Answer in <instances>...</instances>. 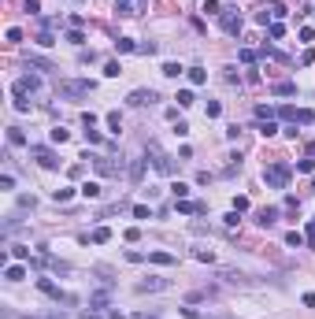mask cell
<instances>
[{"label":"cell","instance_id":"cell-43","mask_svg":"<svg viewBox=\"0 0 315 319\" xmlns=\"http://www.w3.org/2000/svg\"><path fill=\"white\" fill-rule=\"evenodd\" d=\"M8 41L19 45V41H23V30H15V26H11V30H8Z\"/></svg>","mask_w":315,"mask_h":319},{"label":"cell","instance_id":"cell-39","mask_svg":"<svg viewBox=\"0 0 315 319\" xmlns=\"http://www.w3.org/2000/svg\"><path fill=\"white\" fill-rule=\"evenodd\" d=\"M67 41H71V45H85V37H82V30H71V34H67Z\"/></svg>","mask_w":315,"mask_h":319},{"label":"cell","instance_id":"cell-11","mask_svg":"<svg viewBox=\"0 0 315 319\" xmlns=\"http://www.w3.org/2000/svg\"><path fill=\"white\" fill-rule=\"evenodd\" d=\"M4 278H8V282H23L26 267H23V264H8V267H4Z\"/></svg>","mask_w":315,"mask_h":319},{"label":"cell","instance_id":"cell-30","mask_svg":"<svg viewBox=\"0 0 315 319\" xmlns=\"http://www.w3.org/2000/svg\"><path fill=\"white\" fill-rule=\"evenodd\" d=\"M204 11H208V15H223V8H219V0H204Z\"/></svg>","mask_w":315,"mask_h":319},{"label":"cell","instance_id":"cell-35","mask_svg":"<svg viewBox=\"0 0 315 319\" xmlns=\"http://www.w3.org/2000/svg\"><path fill=\"white\" fill-rule=\"evenodd\" d=\"M89 304H93V308H104V304H108V293H93Z\"/></svg>","mask_w":315,"mask_h":319},{"label":"cell","instance_id":"cell-15","mask_svg":"<svg viewBox=\"0 0 315 319\" xmlns=\"http://www.w3.org/2000/svg\"><path fill=\"white\" fill-rule=\"evenodd\" d=\"M178 212H182V215H197V212H204V204H193V201H178Z\"/></svg>","mask_w":315,"mask_h":319},{"label":"cell","instance_id":"cell-42","mask_svg":"<svg viewBox=\"0 0 315 319\" xmlns=\"http://www.w3.org/2000/svg\"><path fill=\"white\" fill-rule=\"evenodd\" d=\"M133 215H137V219H149V204H133Z\"/></svg>","mask_w":315,"mask_h":319},{"label":"cell","instance_id":"cell-34","mask_svg":"<svg viewBox=\"0 0 315 319\" xmlns=\"http://www.w3.org/2000/svg\"><path fill=\"white\" fill-rule=\"evenodd\" d=\"M67 137H71V134H67L63 126H56V130H52V141H56V145H63V141H67Z\"/></svg>","mask_w":315,"mask_h":319},{"label":"cell","instance_id":"cell-6","mask_svg":"<svg viewBox=\"0 0 315 319\" xmlns=\"http://www.w3.org/2000/svg\"><path fill=\"white\" fill-rule=\"evenodd\" d=\"M219 23H223V30H226V34H241V15H237L234 8H223Z\"/></svg>","mask_w":315,"mask_h":319},{"label":"cell","instance_id":"cell-27","mask_svg":"<svg viewBox=\"0 0 315 319\" xmlns=\"http://www.w3.org/2000/svg\"><path fill=\"white\" fill-rule=\"evenodd\" d=\"M174 101H178V108H189V104H193V93H189V89H182L178 97H174Z\"/></svg>","mask_w":315,"mask_h":319},{"label":"cell","instance_id":"cell-29","mask_svg":"<svg viewBox=\"0 0 315 319\" xmlns=\"http://www.w3.org/2000/svg\"><path fill=\"white\" fill-rule=\"evenodd\" d=\"M52 197H56V201L63 204V201H71V197H75V189H71V186H63V189H56V193H52Z\"/></svg>","mask_w":315,"mask_h":319},{"label":"cell","instance_id":"cell-12","mask_svg":"<svg viewBox=\"0 0 315 319\" xmlns=\"http://www.w3.org/2000/svg\"><path fill=\"white\" fill-rule=\"evenodd\" d=\"M8 145H15V149H19V145H26V134L19 130V126H8Z\"/></svg>","mask_w":315,"mask_h":319},{"label":"cell","instance_id":"cell-8","mask_svg":"<svg viewBox=\"0 0 315 319\" xmlns=\"http://www.w3.org/2000/svg\"><path fill=\"white\" fill-rule=\"evenodd\" d=\"M126 101L133 104V108H145V104H156V89H133Z\"/></svg>","mask_w":315,"mask_h":319},{"label":"cell","instance_id":"cell-45","mask_svg":"<svg viewBox=\"0 0 315 319\" xmlns=\"http://www.w3.org/2000/svg\"><path fill=\"white\" fill-rule=\"evenodd\" d=\"M308 241L315 245V219H312V223H308Z\"/></svg>","mask_w":315,"mask_h":319},{"label":"cell","instance_id":"cell-24","mask_svg":"<svg viewBox=\"0 0 315 319\" xmlns=\"http://www.w3.org/2000/svg\"><path fill=\"white\" fill-rule=\"evenodd\" d=\"M286 245H293V249H300V245H304V234H297V230H289V234H286Z\"/></svg>","mask_w":315,"mask_h":319},{"label":"cell","instance_id":"cell-7","mask_svg":"<svg viewBox=\"0 0 315 319\" xmlns=\"http://www.w3.org/2000/svg\"><path fill=\"white\" fill-rule=\"evenodd\" d=\"M30 152H33V156H37V163H41V167H49V171H52V167H59L56 152H52V149H45V145H33Z\"/></svg>","mask_w":315,"mask_h":319},{"label":"cell","instance_id":"cell-44","mask_svg":"<svg viewBox=\"0 0 315 319\" xmlns=\"http://www.w3.org/2000/svg\"><path fill=\"white\" fill-rule=\"evenodd\" d=\"M300 301H304V308H315V293H304Z\"/></svg>","mask_w":315,"mask_h":319},{"label":"cell","instance_id":"cell-4","mask_svg":"<svg viewBox=\"0 0 315 319\" xmlns=\"http://www.w3.org/2000/svg\"><path fill=\"white\" fill-rule=\"evenodd\" d=\"M37 89H41V78H37V75H23L15 85H11L15 97H30V93H37Z\"/></svg>","mask_w":315,"mask_h":319},{"label":"cell","instance_id":"cell-9","mask_svg":"<svg viewBox=\"0 0 315 319\" xmlns=\"http://www.w3.org/2000/svg\"><path fill=\"white\" fill-rule=\"evenodd\" d=\"M115 11H119V15H141L145 0H115Z\"/></svg>","mask_w":315,"mask_h":319},{"label":"cell","instance_id":"cell-19","mask_svg":"<svg viewBox=\"0 0 315 319\" xmlns=\"http://www.w3.org/2000/svg\"><path fill=\"white\" fill-rule=\"evenodd\" d=\"M78 193H82V197H89V201H97V197H100V186H97V182H85L82 189H78Z\"/></svg>","mask_w":315,"mask_h":319},{"label":"cell","instance_id":"cell-40","mask_svg":"<svg viewBox=\"0 0 315 319\" xmlns=\"http://www.w3.org/2000/svg\"><path fill=\"white\" fill-rule=\"evenodd\" d=\"M241 63H256V52H252V49H241Z\"/></svg>","mask_w":315,"mask_h":319},{"label":"cell","instance_id":"cell-13","mask_svg":"<svg viewBox=\"0 0 315 319\" xmlns=\"http://www.w3.org/2000/svg\"><path fill=\"white\" fill-rule=\"evenodd\" d=\"M149 260H152V264H159V267H171L174 256H171V252H149Z\"/></svg>","mask_w":315,"mask_h":319},{"label":"cell","instance_id":"cell-20","mask_svg":"<svg viewBox=\"0 0 315 319\" xmlns=\"http://www.w3.org/2000/svg\"><path fill=\"white\" fill-rule=\"evenodd\" d=\"M93 241H97V245L111 241V230H108V227H97V230H93Z\"/></svg>","mask_w":315,"mask_h":319},{"label":"cell","instance_id":"cell-10","mask_svg":"<svg viewBox=\"0 0 315 319\" xmlns=\"http://www.w3.org/2000/svg\"><path fill=\"white\" fill-rule=\"evenodd\" d=\"M37 290H41V293H49V297H56V301H71V297H67L59 286H52L49 278H41V282H37Z\"/></svg>","mask_w":315,"mask_h":319},{"label":"cell","instance_id":"cell-16","mask_svg":"<svg viewBox=\"0 0 315 319\" xmlns=\"http://www.w3.org/2000/svg\"><path fill=\"white\" fill-rule=\"evenodd\" d=\"M185 75H189V82H193V85H204V82H208V71H200V67H189Z\"/></svg>","mask_w":315,"mask_h":319},{"label":"cell","instance_id":"cell-37","mask_svg":"<svg viewBox=\"0 0 315 319\" xmlns=\"http://www.w3.org/2000/svg\"><path fill=\"white\" fill-rule=\"evenodd\" d=\"M271 19H274V11H267V8H263V11H256V23H260V26H267Z\"/></svg>","mask_w":315,"mask_h":319},{"label":"cell","instance_id":"cell-32","mask_svg":"<svg viewBox=\"0 0 315 319\" xmlns=\"http://www.w3.org/2000/svg\"><path fill=\"white\" fill-rule=\"evenodd\" d=\"M11 256H15V260H26V256H30V249H26V245H11Z\"/></svg>","mask_w":315,"mask_h":319},{"label":"cell","instance_id":"cell-33","mask_svg":"<svg viewBox=\"0 0 315 319\" xmlns=\"http://www.w3.org/2000/svg\"><path fill=\"white\" fill-rule=\"evenodd\" d=\"M163 75L167 78H178V75H182V67H178V63H163Z\"/></svg>","mask_w":315,"mask_h":319},{"label":"cell","instance_id":"cell-28","mask_svg":"<svg viewBox=\"0 0 315 319\" xmlns=\"http://www.w3.org/2000/svg\"><path fill=\"white\" fill-rule=\"evenodd\" d=\"M193 256H197L200 264H211V260H215V252H211V249H197V252H193Z\"/></svg>","mask_w":315,"mask_h":319},{"label":"cell","instance_id":"cell-48","mask_svg":"<svg viewBox=\"0 0 315 319\" xmlns=\"http://www.w3.org/2000/svg\"><path fill=\"white\" fill-rule=\"evenodd\" d=\"M30 319H33V316H30Z\"/></svg>","mask_w":315,"mask_h":319},{"label":"cell","instance_id":"cell-25","mask_svg":"<svg viewBox=\"0 0 315 319\" xmlns=\"http://www.w3.org/2000/svg\"><path fill=\"white\" fill-rule=\"evenodd\" d=\"M115 49H119V52H137V45H133L130 37H119V41H115Z\"/></svg>","mask_w":315,"mask_h":319},{"label":"cell","instance_id":"cell-31","mask_svg":"<svg viewBox=\"0 0 315 319\" xmlns=\"http://www.w3.org/2000/svg\"><path fill=\"white\" fill-rule=\"evenodd\" d=\"M171 189H174V197H178V201H185V193H189V186H185V182H174Z\"/></svg>","mask_w":315,"mask_h":319},{"label":"cell","instance_id":"cell-41","mask_svg":"<svg viewBox=\"0 0 315 319\" xmlns=\"http://www.w3.org/2000/svg\"><path fill=\"white\" fill-rule=\"evenodd\" d=\"M249 208V197H234V212H245Z\"/></svg>","mask_w":315,"mask_h":319},{"label":"cell","instance_id":"cell-3","mask_svg":"<svg viewBox=\"0 0 315 319\" xmlns=\"http://www.w3.org/2000/svg\"><path fill=\"white\" fill-rule=\"evenodd\" d=\"M149 156H152V163H156V171H163V175H171V171H174V160L167 156L156 141H149Z\"/></svg>","mask_w":315,"mask_h":319},{"label":"cell","instance_id":"cell-21","mask_svg":"<svg viewBox=\"0 0 315 319\" xmlns=\"http://www.w3.org/2000/svg\"><path fill=\"white\" fill-rule=\"evenodd\" d=\"M141 175H145V160H133V163H130V178L137 182Z\"/></svg>","mask_w":315,"mask_h":319},{"label":"cell","instance_id":"cell-38","mask_svg":"<svg viewBox=\"0 0 315 319\" xmlns=\"http://www.w3.org/2000/svg\"><path fill=\"white\" fill-rule=\"evenodd\" d=\"M30 63H33V67H41V71H52V63H49V59H41V56H30Z\"/></svg>","mask_w":315,"mask_h":319},{"label":"cell","instance_id":"cell-23","mask_svg":"<svg viewBox=\"0 0 315 319\" xmlns=\"http://www.w3.org/2000/svg\"><path fill=\"white\" fill-rule=\"evenodd\" d=\"M204 115H208V119H219V115H223V108H219V101H208Z\"/></svg>","mask_w":315,"mask_h":319},{"label":"cell","instance_id":"cell-26","mask_svg":"<svg viewBox=\"0 0 315 319\" xmlns=\"http://www.w3.org/2000/svg\"><path fill=\"white\" fill-rule=\"evenodd\" d=\"M274 115H278V111H274L271 104H260L256 108V119H274Z\"/></svg>","mask_w":315,"mask_h":319},{"label":"cell","instance_id":"cell-5","mask_svg":"<svg viewBox=\"0 0 315 319\" xmlns=\"http://www.w3.org/2000/svg\"><path fill=\"white\" fill-rule=\"evenodd\" d=\"M59 93H63V97H89L93 82H82V78H75V82H59Z\"/></svg>","mask_w":315,"mask_h":319},{"label":"cell","instance_id":"cell-2","mask_svg":"<svg viewBox=\"0 0 315 319\" xmlns=\"http://www.w3.org/2000/svg\"><path fill=\"white\" fill-rule=\"evenodd\" d=\"M137 293H163V290H171V278H159V275H149V278H141V282L133 286Z\"/></svg>","mask_w":315,"mask_h":319},{"label":"cell","instance_id":"cell-14","mask_svg":"<svg viewBox=\"0 0 315 319\" xmlns=\"http://www.w3.org/2000/svg\"><path fill=\"white\" fill-rule=\"evenodd\" d=\"M274 219H278V212H274V208H263V212L256 215V223H260V227H271Z\"/></svg>","mask_w":315,"mask_h":319},{"label":"cell","instance_id":"cell-1","mask_svg":"<svg viewBox=\"0 0 315 319\" xmlns=\"http://www.w3.org/2000/svg\"><path fill=\"white\" fill-rule=\"evenodd\" d=\"M263 182L274 186V189H286V182H289V167H286V163H271V167L263 171Z\"/></svg>","mask_w":315,"mask_h":319},{"label":"cell","instance_id":"cell-18","mask_svg":"<svg viewBox=\"0 0 315 319\" xmlns=\"http://www.w3.org/2000/svg\"><path fill=\"white\" fill-rule=\"evenodd\" d=\"M274 93H278V97H293V93H297V82H278Z\"/></svg>","mask_w":315,"mask_h":319},{"label":"cell","instance_id":"cell-36","mask_svg":"<svg viewBox=\"0 0 315 319\" xmlns=\"http://www.w3.org/2000/svg\"><path fill=\"white\" fill-rule=\"evenodd\" d=\"M104 75H108V78H119V75H123V67H119V63H115V59H111V63H108V67H104Z\"/></svg>","mask_w":315,"mask_h":319},{"label":"cell","instance_id":"cell-22","mask_svg":"<svg viewBox=\"0 0 315 319\" xmlns=\"http://www.w3.org/2000/svg\"><path fill=\"white\" fill-rule=\"evenodd\" d=\"M108 126H111V134H119V130H123V119H119V111H108Z\"/></svg>","mask_w":315,"mask_h":319},{"label":"cell","instance_id":"cell-46","mask_svg":"<svg viewBox=\"0 0 315 319\" xmlns=\"http://www.w3.org/2000/svg\"><path fill=\"white\" fill-rule=\"evenodd\" d=\"M49 319H67V316H63V312H52V316H49Z\"/></svg>","mask_w":315,"mask_h":319},{"label":"cell","instance_id":"cell-47","mask_svg":"<svg viewBox=\"0 0 315 319\" xmlns=\"http://www.w3.org/2000/svg\"><path fill=\"white\" fill-rule=\"evenodd\" d=\"M312 189H315V182H312Z\"/></svg>","mask_w":315,"mask_h":319},{"label":"cell","instance_id":"cell-17","mask_svg":"<svg viewBox=\"0 0 315 319\" xmlns=\"http://www.w3.org/2000/svg\"><path fill=\"white\" fill-rule=\"evenodd\" d=\"M260 134H263V137L278 134V123H274V119H260Z\"/></svg>","mask_w":315,"mask_h":319}]
</instances>
